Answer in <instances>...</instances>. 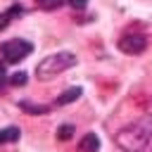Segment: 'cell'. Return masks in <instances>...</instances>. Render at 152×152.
I'll use <instances>...</instances> for the list:
<instances>
[{"label":"cell","instance_id":"obj_1","mask_svg":"<svg viewBox=\"0 0 152 152\" xmlns=\"http://www.w3.org/2000/svg\"><path fill=\"white\" fill-rule=\"evenodd\" d=\"M152 140V114H142L138 121L124 126L116 135L114 142L124 152H142Z\"/></svg>","mask_w":152,"mask_h":152},{"label":"cell","instance_id":"obj_2","mask_svg":"<svg viewBox=\"0 0 152 152\" xmlns=\"http://www.w3.org/2000/svg\"><path fill=\"white\" fill-rule=\"evenodd\" d=\"M74 64H76V55H74V52H69V50L52 52V55L43 57V59L36 64V76H38L40 81H50V78H55L57 74L71 69Z\"/></svg>","mask_w":152,"mask_h":152},{"label":"cell","instance_id":"obj_3","mask_svg":"<svg viewBox=\"0 0 152 152\" xmlns=\"http://www.w3.org/2000/svg\"><path fill=\"white\" fill-rule=\"evenodd\" d=\"M31 52H33V43H28L24 38H12V40H5L0 45V55H2V59L7 64H19Z\"/></svg>","mask_w":152,"mask_h":152},{"label":"cell","instance_id":"obj_4","mask_svg":"<svg viewBox=\"0 0 152 152\" xmlns=\"http://www.w3.org/2000/svg\"><path fill=\"white\" fill-rule=\"evenodd\" d=\"M116 45H119V50L126 52V55H140V52H145V48H147V38H145L142 33H124Z\"/></svg>","mask_w":152,"mask_h":152},{"label":"cell","instance_id":"obj_5","mask_svg":"<svg viewBox=\"0 0 152 152\" xmlns=\"http://www.w3.org/2000/svg\"><path fill=\"white\" fill-rule=\"evenodd\" d=\"M81 95H83V90H81V88H66L62 95H57V100H55V107H64V104H71V102H76Z\"/></svg>","mask_w":152,"mask_h":152},{"label":"cell","instance_id":"obj_6","mask_svg":"<svg viewBox=\"0 0 152 152\" xmlns=\"http://www.w3.org/2000/svg\"><path fill=\"white\" fill-rule=\"evenodd\" d=\"M78 150L81 152H97L100 150V138L95 133H86L81 138V142H78Z\"/></svg>","mask_w":152,"mask_h":152},{"label":"cell","instance_id":"obj_7","mask_svg":"<svg viewBox=\"0 0 152 152\" xmlns=\"http://www.w3.org/2000/svg\"><path fill=\"white\" fill-rule=\"evenodd\" d=\"M19 109H24L26 114H33V116H40V114H48V112H50L48 104H33V102H28V100H21V102H19Z\"/></svg>","mask_w":152,"mask_h":152},{"label":"cell","instance_id":"obj_8","mask_svg":"<svg viewBox=\"0 0 152 152\" xmlns=\"http://www.w3.org/2000/svg\"><path fill=\"white\" fill-rule=\"evenodd\" d=\"M19 138H21V131H19L17 126H7V128L0 131V145H5V142H17Z\"/></svg>","mask_w":152,"mask_h":152},{"label":"cell","instance_id":"obj_9","mask_svg":"<svg viewBox=\"0 0 152 152\" xmlns=\"http://www.w3.org/2000/svg\"><path fill=\"white\" fill-rule=\"evenodd\" d=\"M64 5V0H36V7L45 10V12H52V10H59Z\"/></svg>","mask_w":152,"mask_h":152},{"label":"cell","instance_id":"obj_10","mask_svg":"<svg viewBox=\"0 0 152 152\" xmlns=\"http://www.w3.org/2000/svg\"><path fill=\"white\" fill-rule=\"evenodd\" d=\"M74 133H76V128H74L71 124H64V126L57 128V138H59V140H71Z\"/></svg>","mask_w":152,"mask_h":152},{"label":"cell","instance_id":"obj_11","mask_svg":"<svg viewBox=\"0 0 152 152\" xmlns=\"http://www.w3.org/2000/svg\"><path fill=\"white\" fill-rule=\"evenodd\" d=\"M10 83H12V86H24V83H26V74H24V71L12 74V76H10Z\"/></svg>","mask_w":152,"mask_h":152},{"label":"cell","instance_id":"obj_12","mask_svg":"<svg viewBox=\"0 0 152 152\" xmlns=\"http://www.w3.org/2000/svg\"><path fill=\"white\" fill-rule=\"evenodd\" d=\"M74 10H86V5H88V0H66Z\"/></svg>","mask_w":152,"mask_h":152},{"label":"cell","instance_id":"obj_13","mask_svg":"<svg viewBox=\"0 0 152 152\" xmlns=\"http://www.w3.org/2000/svg\"><path fill=\"white\" fill-rule=\"evenodd\" d=\"M5 81H10V78H7V74H5V64L0 62V88L5 86Z\"/></svg>","mask_w":152,"mask_h":152},{"label":"cell","instance_id":"obj_14","mask_svg":"<svg viewBox=\"0 0 152 152\" xmlns=\"http://www.w3.org/2000/svg\"><path fill=\"white\" fill-rule=\"evenodd\" d=\"M7 24H10V14H0V31L7 28Z\"/></svg>","mask_w":152,"mask_h":152},{"label":"cell","instance_id":"obj_15","mask_svg":"<svg viewBox=\"0 0 152 152\" xmlns=\"http://www.w3.org/2000/svg\"><path fill=\"white\" fill-rule=\"evenodd\" d=\"M21 12H24V7H21V5H14V7H12L7 14H10V17H14V14H21Z\"/></svg>","mask_w":152,"mask_h":152}]
</instances>
